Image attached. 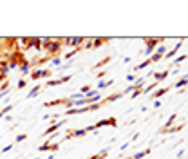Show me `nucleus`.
I'll use <instances>...</instances> for the list:
<instances>
[{"label": "nucleus", "instance_id": "obj_1", "mask_svg": "<svg viewBox=\"0 0 188 159\" xmlns=\"http://www.w3.org/2000/svg\"><path fill=\"white\" fill-rule=\"evenodd\" d=\"M62 45H65V47H74V49H82L83 43H85V38L82 36H65L60 40Z\"/></svg>", "mask_w": 188, "mask_h": 159}, {"label": "nucleus", "instance_id": "obj_2", "mask_svg": "<svg viewBox=\"0 0 188 159\" xmlns=\"http://www.w3.org/2000/svg\"><path fill=\"white\" fill-rule=\"evenodd\" d=\"M143 42L147 43L145 47V56H150L154 49H157V45H161V42H164V38H143Z\"/></svg>", "mask_w": 188, "mask_h": 159}, {"label": "nucleus", "instance_id": "obj_3", "mask_svg": "<svg viewBox=\"0 0 188 159\" xmlns=\"http://www.w3.org/2000/svg\"><path fill=\"white\" fill-rule=\"evenodd\" d=\"M101 127H117V121L116 118H105V119H100L98 123H94V128H101Z\"/></svg>", "mask_w": 188, "mask_h": 159}, {"label": "nucleus", "instance_id": "obj_4", "mask_svg": "<svg viewBox=\"0 0 188 159\" xmlns=\"http://www.w3.org/2000/svg\"><path fill=\"white\" fill-rule=\"evenodd\" d=\"M63 125H65V119H58V121H56V123H53L49 128H45V130H43V136L47 138V136H51V134L58 132V128H60V127H63Z\"/></svg>", "mask_w": 188, "mask_h": 159}, {"label": "nucleus", "instance_id": "obj_5", "mask_svg": "<svg viewBox=\"0 0 188 159\" xmlns=\"http://www.w3.org/2000/svg\"><path fill=\"white\" fill-rule=\"evenodd\" d=\"M58 148H60V143H51V141H45L43 145H40V147H38V150H40V152H45V150L56 152Z\"/></svg>", "mask_w": 188, "mask_h": 159}, {"label": "nucleus", "instance_id": "obj_6", "mask_svg": "<svg viewBox=\"0 0 188 159\" xmlns=\"http://www.w3.org/2000/svg\"><path fill=\"white\" fill-rule=\"evenodd\" d=\"M177 119V112H174V114H170V118L167 119V123H164L161 128H159V134H164V130H168L170 127H174V121Z\"/></svg>", "mask_w": 188, "mask_h": 159}, {"label": "nucleus", "instance_id": "obj_7", "mask_svg": "<svg viewBox=\"0 0 188 159\" xmlns=\"http://www.w3.org/2000/svg\"><path fill=\"white\" fill-rule=\"evenodd\" d=\"M183 43H184L183 40H181V42H177V43H176V45H174V47H172V49H170V51H168L167 54H164L163 58H167V60H172V58H174V56L177 54V51H179V49L183 47Z\"/></svg>", "mask_w": 188, "mask_h": 159}, {"label": "nucleus", "instance_id": "obj_8", "mask_svg": "<svg viewBox=\"0 0 188 159\" xmlns=\"http://www.w3.org/2000/svg\"><path fill=\"white\" fill-rule=\"evenodd\" d=\"M70 80V76H62V78H58V80H49L45 83V87H56V85H62V83H67Z\"/></svg>", "mask_w": 188, "mask_h": 159}, {"label": "nucleus", "instance_id": "obj_9", "mask_svg": "<svg viewBox=\"0 0 188 159\" xmlns=\"http://www.w3.org/2000/svg\"><path fill=\"white\" fill-rule=\"evenodd\" d=\"M170 89H172V87H159V89H156L154 92H152V98H154V100H159L161 96H164V94H167Z\"/></svg>", "mask_w": 188, "mask_h": 159}, {"label": "nucleus", "instance_id": "obj_10", "mask_svg": "<svg viewBox=\"0 0 188 159\" xmlns=\"http://www.w3.org/2000/svg\"><path fill=\"white\" fill-rule=\"evenodd\" d=\"M188 85V74H183L174 85H172V89H183V87H186Z\"/></svg>", "mask_w": 188, "mask_h": 159}, {"label": "nucleus", "instance_id": "obj_11", "mask_svg": "<svg viewBox=\"0 0 188 159\" xmlns=\"http://www.w3.org/2000/svg\"><path fill=\"white\" fill-rule=\"evenodd\" d=\"M110 85H114V80H112V78H110V80H107V81L100 80V81H98V85H96V90L100 92V90H103V89H107V87H110Z\"/></svg>", "mask_w": 188, "mask_h": 159}, {"label": "nucleus", "instance_id": "obj_12", "mask_svg": "<svg viewBox=\"0 0 188 159\" xmlns=\"http://www.w3.org/2000/svg\"><path fill=\"white\" fill-rule=\"evenodd\" d=\"M18 69H20V73H22V74H29V73H31V62H27V60H26L23 63H20V65H18Z\"/></svg>", "mask_w": 188, "mask_h": 159}, {"label": "nucleus", "instance_id": "obj_13", "mask_svg": "<svg viewBox=\"0 0 188 159\" xmlns=\"http://www.w3.org/2000/svg\"><path fill=\"white\" fill-rule=\"evenodd\" d=\"M148 65H150V60L147 58L145 62H141L139 65H136V67H134V69H132V74H136V73H139V71H143V69H147V67H148Z\"/></svg>", "mask_w": 188, "mask_h": 159}, {"label": "nucleus", "instance_id": "obj_14", "mask_svg": "<svg viewBox=\"0 0 188 159\" xmlns=\"http://www.w3.org/2000/svg\"><path fill=\"white\" fill-rule=\"evenodd\" d=\"M168 76H170V71H163V73H154V76H152V78H154V80H156V81L159 83L161 80L168 78Z\"/></svg>", "mask_w": 188, "mask_h": 159}, {"label": "nucleus", "instance_id": "obj_15", "mask_svg": "<svg viewBox=\"0 0 188 159\" xmlns=\"http://www.w3.org/2000/svg\"><path fill=\"white\" fill-rule=\"evenodd\" d=\"M42 89H43L42 85H36V87H33V89L29 90V94H27V100H33L35 96H38V94H40V90H42Z\"/></svg>", "mask_w": 188, "mask_h": 159}, {"label": "nucleus", "instance_id": "obj_16", "mask_svg": "<svg viewBox=\"0 0 188 159\" xmlns=\"http://www.w3.org/2000/svg\"><path fill=\"white\" fill-rule=\"evenodd\" d=\"M29 76H31L33 80H40V78H43V69H31Z\"/></svg>", "mask_w": 188, "mask_h": 159}, {"label": "nucleus", "instance_id": "obj_17", "mask_svg": "<svg viewBox=\"0 0 188 159\" xmlns=\"http://www.w3.org/2000/svg\"><path fill=\"white\" fill-rule=\"evenodd\" d=\"M120 98H123V92H116V94H110V96H107V98L103 100V103H112V101L120 100Z\"/></svg>", "mask_w": 188, "mask_h": 159}, {"label": "nucleus", "instance_id": "obj_18", "mask_svg": "<svg viewBox=\"0 0 188 159\" xmlns=\"http://www.w3.org/2000/svg\"><path fill=\"white\" fill-rule=\"evenodd\" d=\"M184 128V123H181V125H174V127H170L168 130H164V134H176V132H181Z\"/></svg>", "mask_w": 188, "mask_h": 159}, {"label": "nucleus", "instance_id": "obj_19", "mask_svg": "<svg viewBox=\"0 0 188 159\" xmlns=\"http://www.w3.org/2000/svg\"><path fill=\"white\" fill-rule=\"evenodd\" d=\"M148 154H150V148H145V150H141V152H136L130 159H143V157L148 155Z\"/></svg>", "mask_w": 188, "mask_h": 159}, {"label": "nucleus", "instance_id": "obj_20", "mask_svg": "<svg viewBox=\"0 0 188 159\" xmlns=\"http://www.w3.org/2000/svg\"><path fill=\"white\" fill-rule=\"evenodd\" d=\"M109 154V148H103L101 152H98V154H94V155H90L89 159H105V155Z\"/></svg>", "mask_w": 188, "mask_h": 159}, {"label": "nucleus", "instance_id": "obj_21", "mask_svg": "<svg viewBox=\"0 0 188 159\" xmlns=\"http://www.w3.org/2000/svg\"><path fill=\"white\" fill-rule=\"evenodd\" d=\"M105 42H109V38H94L92 40V47L96 49V47H100V45H103Z\"/></svg>", "mask_w": 188, "mask_h": 159}, {"label": "nucleus", "instance_id": "obj_22", "mask_svg": "<svg viewBox=\"0 0 188 159\" xmlns=\"http://www.w3.org/2000/svg\"><path fill=\"white\" fill-rule=\"evenodd\" d=\"M157 85H159V83H157V81H154L152 85H148V87H143V94H148V92H154V90L157 89Z\"/></svg>", "mask_w": 188, "mask_h": 159}, {"label": "nucleus", "instance_id": "obj_23", "mask_svg": "<svg viewBox=\"0 0 188 159\" xmlns=\"http://www.w3.org/2000/svg\"><path fill=\"white\" fill-rule=\"evenodd\" d=\"M186 60H188V54H181V56H177V58L172 60V65H179V63H183Z\"/></svg>", "mask_w": 188, "mask_h": 159}, {"label": "nucleus", "instance_id": "obj_24", "mask_svg": "<svg viewBox=\"0 0 188 159\" xmlns=\"http://www.w3.org/2000/svg\"><path fill=\"white\" fill-rule=\"evenodd\" d=\"M49 63H51L53 67H60V65H62V56H53V58L49 60Z\"/></svg>", "mask_w": 188, "mask_h": 159}, {"label": "nucleus", "instance_id": "obj_25", "mask_svg": "<svg viewBox=\"0 0 188 159\" xmlns=\"http://www.w3.org/2000/svg\"><path fill=\"white\" fill-rule=\"evenodd\" d=\"M156 53H157V54H161V56H164V54H167V45H164V43L157 45V49H156Z\"/></svg>", "mask_w": 188, "mask_h": 159}, {"label": "nucleus", "instance_id": "obj_26", "mask_svg": "<svg viewBox=\"0 0 188 159\" xmlns=\"http://www.w3.org/2000/svg\"><path fill=\"white\" fill-rule=\"evenodd\" d=\"M148 60H150V63H156V62H161V60H163V56H161V54H157V53H154L152 56H148Z\"/></svg>", "mask_w": 188, "mask_h": 159}, {"label": "nucleus", "instance_id": "obj_27", "mask_svg": "<svg viewBox=\"0 0 188 159\" xmlns=\"http://www.w3.org/2000/svg\"><path fill=\"white\" fill-rule=\"evenodd\" d=\"M139 94H143V87H139V89H136V90H134V92L130 94V100H136V98H137Z\"/></svg>", "mask_w": 188, "mask_h": 159}, {"label": "nucleus", "instance_id": "obj_28", "mask_svg": "<svg viewBox=\"0 0 188 159\" xmlns=\"http://www.w3.org/2000/svg\"><path fill=\"white\" fill-rule=\"evenodd\" d=\"M11 110H13V105L4 107V108H2V112H0V118H6V114H7V112H11Z\"/></svg>", "mask_w": 188, "mask_h": 159}, {"label": "nucleus", "instance_id": "obj_29", "mask_svg": "<svg viewBox=\"0 0 188 159\" xmlns=\"http://www.w3.org/2000/svg\"><path fill=\"white\" fill-rule=\"evenodd\" d=\"M26 87H27V81L23 80V78H20V80H18V83H16V89H20V90H22V89H26Z\"/></svg>", "mask_w": 188, "mask_h": 159}, {"label": "nucleus", "instance_id": "obj_30", "mask_svg": "<svg viewBox=\"0 0 188 159\" xmlns=\"http://www.w3.org/2000/svg\"><path fill=\"white\" fill-rule=\"evenodd\" d=\"M26 139H27V134H18L16 138H15V141H16V143H20V141H26Z\"/></svg>", "mask_w": 188, "mask_h": 159}, {"label": "nucleus", "instance_id": "obj_31", "mask_svg": "<svg viewBox=\"0 0 188 159\" xmlns=\"http://www.w3.org/2000/svg\"><path fill=\"white\" fill-rule=\"evenodd\" d=\"M13 147H15V143H11V145H6L2 150H0V152H2V154H7L9 150H13Z\"/></svg>", "mask_w": 188, "mask_h": 159}, {"label": "nucleus", "instance_id": "obj_32", "mask_svg": "<svg viewBox=\"0 0 188 159\" xmlns=\"http://www.w3.org/2000/svg\"><path fill=\"white\" fill-rule=\"evenodd\" d=\"M89 90H90V85H83V87L80 89V92H82V94H87Z\"/></svg>", "mask_w": 188, "mask_h": 159}, {"label": "nucleus", "instance_id": "obj_33", "mask_svg": "<svg viewBox=\"0 0 188 159\" xmlns=\"http://www.w3.org/2000/svg\"><path fill=\"white\" fill-rule=\"evenodd\" d=\"M127 81H132V83H134V81H136V74H132V73L127 74Z\"/></svg>", "mask_w": 188, "mask_h": 159}, {"label": "nucleus", "instance_id": "obj_34", "mask_svg": "<svg viewBox=\"0 0 188 159\" xmlns=\"http://www.w3.org/2000/svg\"><path fill=\"white\" fill-rule=\"evenodd\" d=\"M152 107H154V108H159V107H161V100H156V101H154V105H152Z\"/></svg>", "mask_w": 188, "mask_h": 159}, {"label": "nucleus", "instance_id": "obj_35", "mask_svg": "<svg viewBox=\"0 0 188 159\" xmlns=\"http://www.w3.org/2000/svg\"><path fill=\"white\" fill-rule=\"evenodd\" d=\"M129 147H130V143H123V145H121V147H120V150H121V152H123V150H127V148H129Z\"/></svg>", "mask_w": 188, "mask_h": 159}, {"label": "nucleus", "instance_id": "obj_36", "mask_svg": "<svg viewBox=\"0 0 188 159\" xmlns=\"http://www.w3.org/2000/svg\"><path fill=\"white\" fill-rule=\"evenodd\" d=\"M7 94H9V89L7 90H2V92H0V100H2L4 96H7Z\"/></svg>", "mask_w": 188, "mask_h": 159}, {"label": "nucleus", "instance_id": "obj_37", "mask_svg": "<svg viewBox=\"0 0 188 159\" xmlns=\"http://www.w3.org/2000/svg\"><path fill=\"white\" fill-rule=\"evenodd\" d=\"M137 138H139V132H136V134H134V136H132V139H130V143H132V141H136V139H137Z\"/></svg>", "mask_w": 188, "mask_h": 159}, {"label": "nucleus", "instance_id": "obj_38", "mask_svg": "<svg viewBox=\"0 0 188 159\" xmlns=\"http://www.w3.org/2000/svg\"><path fill=\"white\" fill-rule=\"evenodd\" d=\"M130 60H132L130 56H125V58H123V63H130Z\"/></svg>", "mask_w": 188, "mask_h": 159}, {"label": "nucleus", "instance_id": "obj_39", "mask_svg": "<svg viewBox=\"0 0 188 159\" xmlns=\"http://www.w3.org/2000/svg\"><path fill=\"white\" fill-rule=\"evenodd\" d=\"M183 155H184V150H183V148H181V150H179V154H177V159H181V157H183Z\"/></svg>", "mask_w": 188, "mask_h": 159}, {"label": "nucleus", "instance_id": "obj_40", "mask_svg": "<svg viewBox=\"0 0 188 159\" xmlns=\"http://www.w3.org/2000/svg\"><path fill=\"white\" fill-rule=\"evenodd\" d=\"M47 159H56V157H54V155L51 154V155H47Z\"/></svg>", "mask_w": 188, "mask_h": 159}, {"label": "nucleus", "instance_id": "obj_41", "mask_svg": "<svg viewBox=\"0 0 188 159\" xmlns=\"http://www.w3.org/2000/svg\"><path fill=\"white\" fill-rule=\"evenodd\" d=\"M35 159H40V157H35Z\"/></svg>", "mask_w": 188, "mask_h": 159}, {"label": "nucleus", "instance_id": "obj_42", "mask_svg": "<svg viewBox=\"0 0 188 159\" xmlns=\"http://www.w3.org/2000/svg\"><path fill=\"white\" fill-rule=\"evenodd\" d=\"M13 159H16V157H13Z\"/></svg>", "mask_w": 188, "mask_h": 159}]
</instances>
